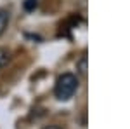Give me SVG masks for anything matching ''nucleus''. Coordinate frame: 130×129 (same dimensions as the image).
<instances>
[{
    "mask_svg": "<svg viewBox=\"0 0 130 129\" xmlns=\"http://www.w3.org/2000/svg\"><path fill=\"white\" fill-rule=\"evenodd\" d=\"M7 25H9V10L0 9V37L7 30Z\"/></svg>",
    "mask_w": 130,
    "mask_h": 129,
    "instance_id": "f03ea898",
    "label": "nucleus"
},
{
    "mask_svg": "<svg viewBox=\"0 0 130 129\" xmlns=\"http://www.w3.org/2000/svg\"><path fill=\"white\" fill-rule=\"evenodd\" d=\"M78 86H80V82L75 73H62L56 80L54 94L59 101H68L75 96V92L78 91Z\"/></svg>",
    "mask_w": 130,
    "mask_h": 129,
    "instance_id": "f257e3e1",
    "label": "nucleus"
},
{
    "mask_svg": "<svg viewBox=\"0 0 130 129\" xmlns=\"http://www.w3.org/2000/svg\"><path fill=\"white\" fill-rule=\"evenodd\" d=\"M43 129H61V127H57V126H47V127H43Z\"/></svg>",
    "mask_w": 130,
    "mask_h": 129,
    "instance_id": "423d86ee",
    "label": "nucleus"
},
{
    "mask_svg": "<svg viewBox=\"0 0 130 129\" xmlns=\"http://www.w3.org/2000/svg\"><path fill=\"white\" fill-rule=\"evenodd\" d=\"M76 70H78V73L82 77L87 75V56H82L80 60L76 61Z\"/></svg>",
    "mask_w": 130,
    "mask_h": 129,
    "instance_id": "20e7f679",
    "label": "nucleus"
},
{
    "mask_svg": "<svg viewBox=\"0 0 130 129\" xmlns=\"http://www.w3.org/2000/svg\"><path fill=\"white\" fill-rule=\"evenodd\" d=\"M24 7H26V9H33V7H37V0H26V2H24Z\"/></svg>",
    "mask_w": 130,
    "mask_h": 129,
    "instance_id": "39448f33",
    "label": "nucleus"
},
{
    "mask_svg": "<svg viewBox=\"0 0 130 129\" xmlns=\"http://www.w3.org/2000/svg\"><path fill=\"white\" fill-rule=\"evenodd\" d=\"M10 61V51L5 47H0V70Z\"/></svg>",
    "mask_w": 130,
    "mask_h": 129,
    "instance_id": "7ed1b4c3",
    "label": "nucleus"
}]
</instances>
